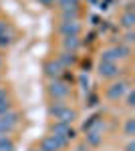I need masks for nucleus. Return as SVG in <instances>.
<instances>
[{"label": "nucleus", "mask_w": 135, "mask_h": 151, "mask_svg": "<svg viewBox=\"0 0 135 151\" xmlns=\"http://www.w3.org/2000/svg\"><path fill=\"white\" fill-rule=\"evenodd\" d=\"M125 42H133V32H131V30L125 35Z\"/></svg>", "instance_id": "22"}, {"label": "nucleus", "mask_w": 135, "mask_h": 151, "mask_svg": "<svg viewBox=\"0 0 135 151\" xmlns=\"http://www.w3.org/2000/svg\"><path fill=\"white\" fill-rule=\"evenodd\" d=\"M133 149H135V145H133V141H131V143L127 145V151H133Z\"/></svg>", "instance_id": "23"}, {"label": "nucleus", "mask_w": 135, "mask_h": 151, "mask_svg": "<svg viewBox=\"0 0 135 151\" xmlns=\"http://www.w3.org/2000/svg\"><path fill=\"white\" fill-rule=\"evenodd\" d=\"M119 73H121V69H117L115 63H101L99 65V75L105 79H115V77H119Z\"/></svg>", "instance_id": "8"}, {"label": "nucleus", "mask_w": 135, "mask_h": 151, "mask_svg": "<svg viewBox=\"0 0 135 151\" xmlns=\"http://www.w3.org/2000/svg\"><path fill=\"white\" fill-rule=\"evenodd\" d=\"M129 89H127V83L121 81V83H113L111 87L107 89V97L111 99V101H119L125 93H127Z\"/></svg>", "instance_id": "7"}, {"label": "nucleus", "mask_w": 135, "mask_h": 151, "mask_svg": "<svg viewBox=\"0 0 135 151\" xmlns=\"http://www.w3.org/2000/svg\"><path fill=\"white\" fill-rule=\"evenodd\" d=\"M48 93H51V97H55V99H67L69 93H71V89H69L65 83L53 81L51 85H48Z\"/></svg>", "instance_id": "4"}, {"label": "nucleus", "mask_w": 135, "mask_h": 151, "mask_svg": "<svg viewBox=\"0 0 135 151\" xmlns=\"http://www.w3.org/2000/svg\"><path fill=\"white\" fill-rule=\"evenodd\" d=\"M45 73L51 77V79H55V81H56V79L61 77V73H63V67H61L56 60H48V63L45 65Z\"/></svg>", "instance_id": "10"}, {"label": "nucleus", "mask_w": 135, "mask_h": 151, "mask_svg": "<svg viewBox=\"0 0 135 151\" xmlns=\"http://www.w3.org/2000/svg\"><path fill=\"white\" fill-rule=\"evenodd\" d=\"M2 97H4V91H2V89H0V99H2Z\"/></svg>", "instance_id": "24"}, {"label": "nucleus", "mask_w": 135, "mask_h": 151, "mask_svg": "<svg viewBox=\"0 0 135 151\" xmlns=\"http://www.w3.org/2000/svg\"><path fill=\"white\" fill-rule=\"evenodd\" d=\"M56 63L65 69V67H69V65H73V63H75V57H73V52H63V55H61V58H58Z\"/></svg>", "instance_id": "14"}, {"label": "nucleus", "mask_w": 135, "mask_h": 151, "mask_svg": "<svg viewBox=\"0 0 135 151\" xmlns=\"http://www.w3.org/2000/svg\"><path fill=\"white\" fill-rule=\"evenodd\" d=\"M61 32H63L65 36H79V32H81L79 20H73V22H61Z\"/></svg>", "instance_id": "9"}, {"label": "nucleus", "mask_w": 135, "mask_h": 151, "mask_svg": "<svg viewBox=\"0 0 135 151\" xmlns=\"http://www.w3.org/2000/svg\"><path fill=\"white\" fill-rule=\"evenodd\" d=\"M53 135L69 143V141L75 137V131L71 129V125H65V123H56L55 127H53Z\"/></svg>", "instance_id": "5"}, {"label": "nucleus", "mask_w": 135, "mask_h": 151, "mask_svg": "<svg viewBox=\"0 0 135 151\" xmlns=\"http://www.w3.org/2000/svg\"><path fill=\"white\" fill-rule=\"evenodd\" d=\"M121 24H123L127 30H131L135 24V14L133 12H123V16H121Z\"/></svg>", "instance_id": "12"}, {"label": "nucleus", "mask_w": 135, "mask_h": 151, "mask_svg": "<svg viewBox=\"0 0 135 151\" xmlns=\"http://www.w3.org/2000/svg\"><path fill=\"white\" fill-rule=\"evenodd\" d=\"M56 2H58V6L63 10H77L81 0H56Z\"/></svg>", "instance_id": "13"}, {"label": "nucleus", "mask_w": 135, "mask_h": 151, "mask_svg": "<svg viewBox=\"0 0 135 151\" xmlns=\"http://www.w3.org/2000/svg\"><path fill=\"white\" fill-rule=\"evenodd\" d=\"M38 2H40L43 6H55V2H56V0H38Z\"/></svg>", "instance_id": "20"}, {"label": "nucleus", "mask_w": 135, "mask_h": 151, "mask_svg": "<svg viewBox=\"0 0 135 151\" xmlns=\"http://www.w3.org/2000/svg\"><path fill=\"white\" fill-rule=\"evenodd\" d=\"M12 149H14L12 141L6 135H0V151H12Z\"/></svg>", "instance_id": "15"}, {"label": "nucleus", "mask_w": 135, "mask_h": 151, "mask_svg": "<svg viewBox=\"0 0 135 151\" xmlns=\"http://www.w3.org/2000/svg\"><path fill=\"white\" fill-rule=\"evenodd\" d=\"M129 57V48L127 47H115L107 48L101 52V63H115L117 58H127Z\"/></svg>", "instance_id": "2"}, {"label": "nucleus", "mask_w": 135, "mask_h": 151, "mask_svg": "<svg viewBox=\"0 0 135 151\" xmlns=\"http://www.w3.org/2000/svg\"><path fill=\"white\" fill-rule=\"evenodd\" d=\"M133 101H135V97H133V91H129V93H127V105H129V107H133Z\"/></svg>", "instance_id": "19"}, {"label": "nucleus", "mask_w": 135, "mask_h": 151, "mask_svg": "<svg viewBox=\"0 0 135 151\" xmlns=\"http://www.w3.org/2000/svg\"><path fill=\"white\" fill-rule=\"evenodd\" d=\"M51 115L55 117L58 123H65V125H71L75 119H77V113L71 109V107H67L65 103H56L51 107Z\"/></svg>", "instance_id": "1"}, {"label": "nucleus", "mask_w": 135, "mask_h": 151, "mask_svg": "<svg viewBox=\"0 0 135 151\" xmlns=\"http://www.w3.org/2000/svg\"><path fill=\"white\" fill-rule=\"evenodd\" d=\"M65 145H67V141L58 139V137H55V135H48V137L43 139L40 151H58L61 147H65Z\"/></svg>", "instance_id": "6"}, {"label": "nucleus", "mask_w": 135, "mask_h": 151, "mask_svg": "<svg viewBox=\"0 0 135 151\" xmlns=\"http://www.w3.org/2000/svg\"><path fill=\"white\" fill-rule=\"evenodd\" d=\"M8 109H10V103H8V99H0V115L2 113H8Z\"/></svg>", "instance_id": "18"}, {"label": "nucleus", "mask_w": 135, "mask_h": 151, "mask_svg": "<svg viewBox=\"0 0 135 151\" xmlns=\"http://www.w3.org/2000/svg\"><path fill=\"white\" fill-rule=\"evenodd\" d=\"M101 135H99V133H95V131H91L89 135H87V141H89L91 145H99V143H101Z\"/></svg>", "instance_id": "16"}, {"label": "nucleus", "mask_w": 135, "mask_h": 151, "mask_svg": "<svg viewBox=\"0 0 135 151\" xmlns=\"http://www.w3.org/2000/svg\"><path fill=\"white\" fill-rule=\"evenodd\" d=\"M135 133V119H127V123H125V135H133Z\"/></svg>", "instance_id": "17"}, {"label": "nucleus", "mask_w": 135, "mask_h": 151, "mask_svg": "<svg viewBox=\"0 0 135 151\" xmlns=\"http://www.w3.org/2000/svg\"><path fill=\"white\" fill-rule=\"evenodd\" d=\"M16 125H18V115L16 113H2L0 115V133L2 135L10 133Z\"/></svg>", "instance_id": "3"}, {"label": "nucleus", "mask_w": 135, "mask_h": 151, "mask_svg": "<svg viewBox=\"0 0 135 151\" xmlns=\"http://www.w3.org/2000/svg\"><path fill=\"white\" fill-rule=\"evenodd\" d=\"M6 28H8V26H6V22H2V20H0V36L6 35Z\"/></svg>", "instance_id": "21"}, {"label": "nucleus", "mask_w": 135, "mask_h": 151, "mask_svg": "<svg viewBox=\"0 0 135 151\" xmlns=\"http://www.w3.org/2000/svg\"><path fill=\"white\" fill-rule=\"evenodd\" d=\"M63 47H65V50L75 52V50L81 47V40L77 38V36H65V38H63Z\"/></svg>", "instance_id": "11"}]
</instances>
